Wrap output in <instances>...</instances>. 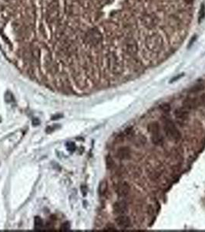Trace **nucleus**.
I'll use <instances>...</instances> for the list:
<instances>
[{
	"label": "nucleus",
	"mask_w": 205,
	"mask_h": 232,
	"mask_svg": "<svg viewBox=\"0 0 205 232\" xmlns=\"http://www.w3.org/2000/svg\"><path fill=\"white\" fill-rule=\"evenodd\" d=\"M181 0H0V49L33 80L85 90L164 59Z\"/></svg>",
	"instance_id": "obj_1"
},
{
	"label": "nucleus",
	"mask_w": 205,
	"mask_h": 232,
	"mask_svg": "<svg viewBox=\"0 0 205 232\" xmlns=\"http://www.w3.org/2000/svg\"><path fill=\"white\" fill-rule=\"evenodd\" d=\"M164 131L167 136L170 138L178 140L181 137V134L174 125V123L171 120H167L164 123Z\"/></svg>",
	"instance_id": "obj_2"
},
{
	"label": "nucleus",
	"mask_w": 205,
	"mask_h": 232,
	"mask_svg": "<svg viewBox=\"0 0 205 232\" xmlns=\"http://www.w3.org/2000/svg\"><path fill=\"white\" fill-rule=\"evenodd\" d=\"M127 211V204L124 201H117L113 204V211L117 214H123Z\"/></svg>",
	"instance_id": "obj_3"
},
{
	"label": "nucleus",
	"mask_w": 205,
	"mask_h": 232,
	"mask_svg": "<svg viewBox=\"0 0 205 232\" xmlns=\"http://www.w3.org/2000/svg\"><path fill=\"white\" fill-rule=\"evenodd\" d=\"M116 223L119 227L123 228H127L130 225V220L129 217L123 214H120L116 218Z\"/></svg>",
	"instance_id": "obj_4"
},
{
	"label": "nucleus",
	"mask_w": 205,
	"mask_h": 232,
	"mask_svg": "<svg viewBox=\"0 0 205 232\" xmlns=\"http://www.w3.org/2000/svg\"><path fill=\"white\" fill-rule=\"evenodd\" d=\"M198 104H199V102L197 100V98H188L184 100L183 105L187 109H193V108H197L198 106Z\"/></svg>",
	"instance_id": "obj_5"
},
{
	"label": "nucleus",
	"mask_w": 205,
	"mask_h": 232,
	"mask_svg": "<svg viewBox=\"0 0 205 232\" xmlns=\"http://www.w3.org/2000/svg\"><path fill=\"white\" fill-rule=\"evenodd\" d=\"M130 192V187L127 183H120L117 186V193L122 197L127 196Z\"/></svg>",
	"instance_id": "obj_6"
},
{
	"label": "nucleus",
	"mask_w": 205,
	"mask_h": 232,
	"mask_svg": "<svg viewBox=\"0 0 205 232\" xmlns=\"http://www.w3.org/2000/svg\"><path fill=\"white\" fill-rule=\"evenodd\" d=\"M117 156L119 159H126L130 156V150L127 147H121L117 150Z\"/></svg>",
	"instance_id": "obj_7"
},
{
	"label": "nucleus",
	"mask_w": 205,
	"mask_h": 232,
	"mask_svg": "<svg viewBox=\"0 0 205 232\" xmlns=\"http://www.w3.org/2000/svg\"><path fill=\"white\" fill-rule=\"evenodd\" d=\"M174 115L177 118L183 120V119L187 118V117L188 116V111L187 108H185L184 107L179 108L176 109V111H174Z\"/></svg>",
	"instance_id": "obj_8"
},
{
	"label": "nucleus",
	"mask_w": 205,
	"mask_h": 232,
	"mask_svg": "<svg viewBox=\"0 0 205 232\" xmlns=\"http://www.w3.org/2000/svg\"><path fill=\"white\" fill-rule=\"evenodd\" d=\"M147 129H148L149 132L151 133V135L159 133L160 132V125L157 122H152L148 125Z\"/></svg>",
	"instance_id": "obj_9"
},
{
	"label": "nucleus",
	"mask_w": 205,
	"mask_h": 232,
	"mask_svg": "<svg viewBox=\"0 0 205 232\" xmlns=\"http://www.w3.org/2000/svg\"><path fill=\"white\" fill-rule=\"evenodd\" d=\"M151 139L155 145H161L163 142V137L161 135V132L159 133H156V134H152L151 135Z\"/></svg>",
	"instance_id": "obj_10"
},
{
	"label": "nucleus",
	"mask_w": 205,
	"mask_h": 232,
	"mask_svg": "<svg viewBox=\"0 0 205 232\" xmlns=\"http://www.w3.org/2000/svg\"><path fill=\"white\" fill-rule=\"evenodd\" d=\"M107 190V183L106 181H102L100 183L99 186V194L100 196H103L105 195V194L106 193Z\"/></svg>",
	"instance_id": "obj_11"
},
{
	"label": "nucleus",
	"mask_w": 205,
	"mask_h": 232,
	"mask_svg": "<svg viewBox=\"0 0 205 232\" xmlns=\"http://www.w3.org/2000/svg\"><path fill=\"white\" fill-rule=\"evenodd\" d=\"M205 18V5L204 3L201 5L200 9H199V13H198V22L201 23Z\"/></svg>",
	"instance_id": "obj_12"
},
{
	"label": "nucleus",
	"mask_w": 205,
	"mask_h": 232,
	"mask_svg": "<svg viewBox=\"0 0 205 232\" xmlns=\"http://www.w3.org/2000/svg\"><path fill=\"white\" fill-rule=\"evenodd\" d=\"M34 223H35V230H37V231L42 230V228L43 227V221H42V220L39 217H35V218Z\"/></svg>",
	"instance_id": "obj_13"
},
{
	"label": "nucleus",
	"mask_w": 205,
	"mask_h": 232,
	"mask_svg": "<svg viewBox=\"0 0 205 232\" xmlns=\"http://www.w3.org/2000/svg\"><path fill=\"white\" fill-rule=\"evenodd\" d=\"M106 165L107 169H109V170L112 169L113 166H114L113 160V159L110 156H107L106 157Z\"/></svg>",
	"instance_id": "obj_14"
},
{
	"label": "nucleus",
	"mask_w": 205,
	"mask_h": 232,
	"mask_svg": "<svg viewBox=\"0 0 205 232\" xmlns=\"http://www.w3.org/2000/svg\"><path fill=\"white\" fill-rule=\"evenodd\" d=\"M204 88V85L202 84H197V85H194V87H192V88L191 89V92H199V91H202Z\"/></svg>",
	"instance_id": "obj_15"
},
{
	"label": "nucleus",
	"mask_w": 205,
	"mask_h": 232,
	"mask_svg": "<svg viewBox=\"0 0 205 232\" xmlns=\"http://www.w3.org/2000/svg\"><path fill=\"white\" fill-rule=\"evenodd\" d=\"M160 108L164 111V112H169L171 110V105L167 103H164L160 106Z\"/></svg>",
	"instance_id": "obj_16"
},
{
	"label": "nucleus",
	"mask_w": 205,
	"mask_h": 232,
	"mask_svg": "<svg viewBox=\"0 0 205 232\" xmlns=\"http://www.w3.org/2000/svg\"><path fill=\"white\" fill-rule=\"evenodd\" d=\"M70 228V225L68 222H65L63 223L61 226H60V230L61 231H67Z\"/></svg>",
	"instance_id": "obj_17"
},
{
	"label": "nucleus",
	"mask_w": 205,
	"mask_h": 232,
	"mask_svg": "<svg viewBox=\"0 0 205 232\" xmlns=\"http://www.w3.org/2000/svg\"><path fill=\"white\" fill-rule=\"evenodd\" d=\"M66 147H67V149L69 150V151H74L75 150V148H76V146H75V144L74 143H73V142H68V143H66Z\"/></svg>",
	"instance_id": "obj_18"
},
{
	"label": "nucleus",
	"mask_w": 205,
	"mask_h": 232,
	"mask_svg": "<svg viewBox=\"0 0 205 232\" xmlns=\"http://www.w3.org/2000/svg\"><path fill=\"white\" fill-rule=\"evenodd\" d=\"M196 39H197V36H194L191 39V40H190V42H189V44H188V48H191V46L194 44V41L196 40Z\"/></svg>",
	"instance_id": "obj_19"
},
{
	"label": "nucleus",
	"mask_w": 205,
	"mask_h": 232,
	"mask_svg": "<svg viewBox=\"0 0 205 232\" xmlns=\"http://www.w3.org/2000/svg\"><path fill=\"white\" fill-rule=\"evenodd\" d=\"M106 230L107 231H116V228L113 226V225H108L106 227Z\"/></svg>",
	"instance_id": "obj_20"
},
{
	"label": "nucleus",
	"mask_w": 205,
	"mask_h": 232,
	"mask_svg": "<svg viewBox=\"0 0 205 232\" xmlns=\"http://www.w3.org/2000/svg\"><path fill=\"white\" fill-rule=\"evenodd\" d=\"M182 76H183V74H182V75H178V76H177V77H174V79H172V81H171V82H172V81H176V80H177V79H179V78H180V77H182Z\"/></svg>",
	"instance_id": "obj_21"
},
{
	"label": "nucleus",
	"mask_w": 205,
	"mask_h": 232,
	"mask_svg": "<svg viewBox=\"0 0 205 232\" xmlns=\"http://www.w3.org/2000/svg\"><path fill=\"white\" fill-rule=\"evenodd\" d=\"M35 119H34V121H33V122H32V123H33V125H37V124H35ZM36 123H38V124H39V120H38V119H36Z\"/></svg>",
	"instance_id": "obj_22"
}]
</instances>
